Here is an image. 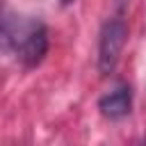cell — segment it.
Listing matches in <instances>:
<instances>
[{"instance_id": "cell-5", "label": "cell", "mask_w": 146, "mask_h": 146, "mask_svg": "<svg viewBox=\"0 0 146 146\" xmlns=\"http://www.w3.org/2000/svg\"><path fill=\"white\" fill-rule=\"evenodd\" d=\"M59 2H62V5H71L73 0H59Z\"/></svg>"}, {"instance_id": "cell-3", "label": "cell", "mask_w": 146, "mask_h": 146, "mask_svg": "<svg viewBox=\"0 0 146 146\" xmlns=\"http://www.w3.org/2000/svg\"><path fill=\"white\" fill-rule=\"evenodd\" d=\"M46 52H48V30H46V25H43L41 21H36V23L32 25V30L27 32L25 41L21 43L18 57H21L23 66L34 68V66H39V64L43 62Z\"/></svg>"}, {"instance_id": "cell-2", "label": "cell", "mask_w": 146, "mask_h": 146, "mask_svg": "<svg viewBox=\"0 0 146 146\" xmlns=\"http://www.w3.org/2000/svg\"><path fill=\"white\" fill-rule=\"evenodd\" d=\"M34 23L36 18H23L18 14L2 11L0 14V48L5 52H18L21 43L25 41Z\"/></svg>"}, {"instance_id": "cell-4", "label": "cell", "mask_w": 146, "mask_h": 146, "mask_svg": "<svg viewBox=\"0 0 146 146\" xmlns=\"http://www.w3.org/2000/svg\"><path fill=\"white\" fill-rule=\"evenodd\" d=\"M130 107H132V91H130L128 84H119L116 89H112L110 94H105L98 100L100 114L112 119V121L123 119L125 114H130Z\"/></svg>"}, {"instance_id": "cell-1", "label": "cell", "mask_w": 146, "mask_h": 146, "mask_svg": "<svg viewBox=\"0 0 146 146\" xmlns=\"http://www.w3.org/2000/svg\"><path fill=\"white\" fill-rule=\"evenodd\" d=\"M125 39H128V27L123 18L105 21V25L100 27V39H98V71L103 75H110L116 68Z\"/></svg>"}]
</instances>
